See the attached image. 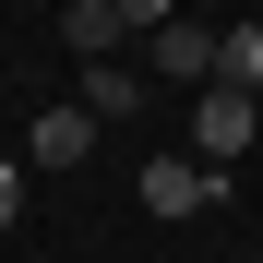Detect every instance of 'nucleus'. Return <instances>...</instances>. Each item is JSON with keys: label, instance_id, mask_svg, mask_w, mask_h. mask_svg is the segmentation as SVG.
<instances>
[{"label": "nucleus", "instance_id": "0eeeda50", "mask_svg": "<svg viewBox=\"0 0 263 263\" xmlns=\"http://www.w3.org/2000/svg\"><path fill=\"white\" fill-rule=\"evenodd\" d=\"M215 84H251L263 96V24H215Z\"/></svg>", "mask_w": 263, "mask_h": 263}, {"label": "nucleus", "instance_id": "1a4fd4ad", "mask_svg": "<svg viewBox=\"0 0 263 263\" xmlns=\"http://www.w3.org/2000/svg\"><path fill=\"white\" fill-rule=\"evenodd\" d=\"M167 12H180V0H120V24H132V36H156Z\"/></svg>", "mask_w": 263, "mask_h": 263}, {"label": "nucleus", "instance_id": "f03ea898", "mask_svg": "<svg viewBox=\"0 0 263 263\" xmlns=\"http://www.w3.org/2000/svg\"><path fill=\"white\" fill-rule=\"evenodd\" d=\"M144 203L167 215V228H180V215H215L228 203V167L215 156H144Z\"/></svg>", "mask_w": 263, "mask_h": 263}, {"label": "nucleus", "instance_id": "6e6552de", "mask_svg": "<svg viewBox=\"0 0 263 263\" xmlns=\"http://www.w3.org/2000/svg\"><path fill=\"white\" fill-rule=\"evenodd\" d=\"M24 180H36V167H24V156H0V228L24 215Z\"/></svg>", "mask_w": 263, "mask_h": 263}, {"label": "nucleus", "instance_id": "39448f33", "mask_svg": "<svg viewBox=\"0 0 263 263\" xmlns=\"http://www.w3.org/2000/svg\"><path fill=\"white\" fill-rule=\"evenodd\" d=\"M60 36H72V60H120V48H132L120 0H72V12H60Z\"/></svg>", "mask_w": 263, "mask_h": 263}, {"label": "nucleus", "instance_id": "423d86ee", "mask_svg": "<svg viewBox=\"0 0 263 263\" xmlns=\"http://www.w3.org/2000/svg\"><path fill=\"white\" fill-rule=\"evenodd\" d=\"M84 108H96V120H132V108H144V60H84Z\"/></svg>", "mask_w": 263, "mask_h": 263}, {"label": "nucleus", "instance_id": "7ed1b4c3", "mask_svg": "<svg viewBox=\"0 0 263 263\" xmlns=\"http://www.w3.org/2000/svg\"><path fill=\"white\" fill-rule=\"evenodd\" d=\"M144 84H215V24H192V12H167L156 36H144Z\"/></svg>", "mask_w": 263, "mask_h": 263}, {"label": "nucleus", "instance_id": "20e7f679", "mask_svg": "<svg viewBox=\"0 0 263 263\" xmlns=\"http://www.w3.org/2000/svg\"><path fill=\"white\" fill-rule=\"evenodd\" d=\"M96 108H36V132H24V167H84V156H96Z\"/></svg>", "mask_w": 263, "mask_h": 263}, {"label": "nucleus", "instance_id": "f257e3e1", "mask_svg": "<svg viewBox=\"0 0 263 263\" xmlns=\"http://www.w3.org/2000/svg\"><path fill=\"white\" fill-rule=\"evenodd\" d=\"M251 132H263V96H251V84H192V156L239 167V156H251Z\"/></svg>", "mask_w": 263, "mask_h": 263}]
</instances>
